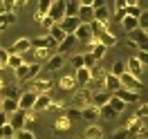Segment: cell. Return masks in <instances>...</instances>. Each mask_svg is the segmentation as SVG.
Here are the masks:
<instances>
[{"instance_id": "obj_1", "label": "cell", "mask_w": 148, "mask_h": 139, "mask_svg": "<svg viewBox=\"0 0 148 139\" xmlns=\"http://www.w3.org/2000/svg\"><path fill=\"white\" fill-rule=\"evenodd\" d=\"M40 74V63H23L18 70H14L16 81H29V79H36Z\"/></svg>"}, {"instance_id": "obj_2", "label": "cell", "mask_w": 148, "mask_h": 139, "mask_svg": "<svg viewBox=\"0 0 148 139\" xmlns=\"http://www.w3.org/2000/svg\"><path fill=\"white\" fill-rule=\"evenodd\" d=\"M72 105H74V110H79V112L83 108H88V105H92V90L90 88H79L72 97Z\"/></svg>"}, {"instance_id": "obj_3", "label": "cell", "mask_w": 148, "mask_h": 139, "mask_svg": "<svg viewBox=\"0 0 148 139\" xmlns=\"http://www.w3.org/2000/svg\"><path fill=\"white\" fill-rule=\"evenodd\" d=\"M47 18L52 20L54 25H58V23L65 18V0H56V2H52V5H49Z\"/></svg>"}, {"instance_id": "obj_4", "label": "cell", "mask_w": 148, "mask_h": 139, "mask_svg": "<svg viewBox=\"0 0 148 139\" xmlns=\"http://www.w3.org/2000/svg\"><path fill=\"white\" fill-rule=\"evenodd\" d=\"M7 123L14 128V132L23 130L25 126H27V112H25V110H16L14 114H9V121H7Z\"/></svg>"}, {"instance_id": "obj_5", "label": "cell", "mask_w": 148, "mask_h": 139, "mask_svg": "<svg viewBox=\"0 0 148 139\" xmlns=\"http://www.w3.org/2000/svg\"><path fill=\"white\" fill-rule=\"evenodd\" d=\"M119 83H121L123 90H130V92H139V90H141V81L135 79V76H130L128 72H123V74L119 76Z\"/></svg>"}, {"instance_id": "obj_6", "label": "cell", "mask_w": 148, "mask_h": 139, "mask_svg": "<svg viewBox=\"0 0 148 139\" xmlns=\"http://www.w3.org/2000/svg\"><path fill=\"white\" fill-rule=\"evenodd\" d=\"M36 97H38V94L34 92V90H27V92H23V94L18 97V110L29 112L32 108H34V101H36Z\"/></svg>"}, {"instance_id": "obj_7", "label": "cell", "mask_w": 148, "mask_h": 139, "mask_svg": "<svg viewBox=\"0 0 148 139\" xmlns=\"http://www.w3.org/2000/svg\"><path fill=\"white\" fill-rule=\"evenodd\" d=\"M92 20H97V23H101V25H110V7L108 5H97L94 7V16H92Z\"/></svg>"}, {"instance_id": "obj_8", "label": "cell", "mask_w": 148, "mask_h": 139, "mask_svg": "<svg viewBox=\"0 0 148 139\" xmlns=\"http://www.w3.org/2000/svg\"><path fill=\"white\" fill-rule=\"evenodd\" d=\"M126 72H128L130 76H135V79H139V81H141V76H144V72H146V67L139 63L135 56H130L128 63H126Z\"/></svg>"}, {"instance_id": "obj_9", "label": "cell", "mask_w": 148, "mask_h": 139, "mask_svg": "<svg viewBox=\"0 0 148 139\" xmlns=\"http://www.w3.org/2000/svg\"><path fill=\"white\" fill-rule=\"evenodd\" d=\"M128 40L135 43L139 49H148V31H141V29H135L128 34Z\"/></svg>"}, {"instance_id": "obj_10", "label": "cell", "mask_w": 148, "mask_h": 139, "mask_svg": "<svg viewBox=\"0 0 148 139\" xmlns=\"http://www.w3.org/2000/svg\"><path fill=\"white\" fill-rule=\"evenodd\" d=\"M29 49H32V40H29V38H18V40L7 49V54H20V56H25Z\"/></svg>"}, {"instance_id": "obj_11", "label": "cell", "mask_w": 148, "mask_h": 139, "mask_svg": "<svg viewBox=\"0 0 148 139\" xmlns=\"http://www.w3.org/2000/svg\"><path fill=\"white\" fill-rule=\"evenodd\" d=\"M63 63H65V56L54 54V56H49V58L45 61V65H40V72H54V70H61Z\"/></svg>"}, {"instance_id": "obj_12", "label": "cell", "mask_w": 148, "mask_h": 139, "mask_svg": "<svg viewBox=\"0 0 148 139\" xmlns=\"http://www.w3.org/2000/svg\"><path fill=\"white\" fill-rule=\"evenodd\" d=\"M112 97H117V99H119L121 103H126V105H128V103H139V101H141L139 92H130V90H123V88H121V90H117Z\"/></svg>"}, {"instance_id": "obj_13", "label": "cell", "mask_w": 148, "mask_h": 139, "mask_svg": "<svg viewBox=\"0 0 148 139\" xmlns=\"http://www.w3.org/2000/svg\"><path fill=\"white\" fill-rule=\"evenodd\" d=\"M74 38H76V43H90V38H92V34H90V25H85V23H81L79 27H76V31L72 34Z\"/></svg>"}, {"instance_id": "obj_14", "label": "cell", "mask_w": 148, "mask_h": 139, "mask_svg": "<svg viewBox=\"0 0 148 139\" xmlns=\"http://www.w3.org/2000/svg\"><path fill=\"white\" fill-rule=\"evenodd\" d=\"M74 45H76V38H74V36H65L63 40L56 45V54H58V56H65L67 52H72V49H74Z\"/></svg>"}, {"instance_id": "obj_15", "label": "cell", "mask_w": 148, "mask_h": 139, "mask_svg": "<svg viewBox=\"0 0 148 139\" xmlns=\"http://www.w3.org/2000/svg\"><path fill=\"white\" fill-rule=\"evenodd\" d=\"M112 99L110 92H106V90H99V92H92V105L94 108H103V105H108Z\"/></svg>"}, {"instance_id": "obj_16", "label": "cell", "mask_w": 148, "mask_h": 139, "mask_svg": "<svg viewBox=\"0 0 148 139\" xmlns=\"http://www.w3.org/2000/svg\"><path fill=\"white\" fill-rule=\"evenodd\" d=\"M34 88H36V90H34L36 94H49V88H52V79H49V76H40V79H38V76H36V81H34Z\"/></svg>"}, {"instance_id": "obj_17", "label": "cell", "mask_w": 148, "mask_h": 139, "mask_svg": "<svg viewBox=\"0 0 148 139\" xmlns=\"http://www.w3.org/2000/svg\"><path fill=\"white\" fill-rule=\"evenodd\" d=\"M49 105H52V97L49 94H38L36 101H34V108H32V112H43V110H49Z\"/></svg>"}, {"instance_id": "obj_18", "label": "cell", "mask_w": 148, "mask_h": 139, "mask_svg": "<svg viewBox=\"0 0 148 139\" xmlns=\"http://www.w3.org/2000/svg\"><path fill=\"white\" fill-rule=\"evenodd\" d=\"M79 25H81V20H79V18H63L61 23H58V27L63 29L67 36H72L74 31H76V27H79Z\"/></svg>"}, {"instance_id": "obj_19", "label": "cell", "mask_w": 148, "mask_h": 139, "mask_svg": "<svg viewBox=\"0 0 148 139\" xmlns=\"http://www.w3.org/2000/svg\"><path fill=\"white\" fill-rule=\"evenodd\" d=\"M81 119H85L90 126H94L97 121H99V108H94V105H88L81 110Z\"/></svg>"}, {"instance_id": "obj_20", "label": "cell", "mask_w": 148, "mask_h": 139, "mask_svg": "<svg viewBox=\"0 0 148 139\" xmlns=\"http://www.w3.org/2000/svg\"><path fill=\"white\" fill-rule=\"evenodd\" d=\"M72 76H74L76 88H88V83H90V72H88V70H83V67H81V70H76Z\"/></svg>"}, {"instance_id": "obj_21", "label": "cell", "mask_w": 148, "mask_h": 139, "mask_svg": "<svg viewBox=\"0 0 148 139\" xmlns=\"http://www.w3.org/2000/svg\"><path fill=\"white\" fill-rule=\"evenodd\" d=\"M0 110L9 117V114H14L18 110V101H14V99H0Z\"/></svg>"}, {"instance_id": "obj_22", "label": "cell", "mask_w": 148, "mask_h": 139, "mask_svg": "<svg viewBox=\"0 0 148 139\" xmlns=\"http://www.w3.org/2000/svg\"><path fill=\"white\" fill-rule=\"evenodd\" d=\"M79 14V0H65V18H76Z\"/></svg>"}, {"instance_id": "obj_23", "label": "cell", "mask_w": 148, "mask_h": 139, "mask_svg": "<svg viewBox=\"0 0 148 139\" xmlns=\"http://www.w3.org/2000/svg\"><path fill=\"white\" fill-rule=\"evenodd\" d=\"M34 52V63H40V61H47L49 56H54V49H32Z\"/></svg>"}, {"instance_id": "obj_24", "label": "cell", "mask_w": 148, "mask_h": 139, "mask_svg": "<svg viewBox=\"0 0 148 139\" xmlns=\"http://www.w3.org/2000/svg\"><path fill=\"white\" fill-rule=\"evenodd\" d=\"M58 88H61V90H74V88H76V83H74V76H72V74L61 76V79H58Z\"/></svg>"}, {"instance_id": "obj_25", "label": "cell", "mask_w": 148, "mask_h": 139, "mask_svg": "<svg viewBox=\"0 0 148 139\" xmlns=\"http://www.w3.org/2000/svg\"><path fill=\"white\" fill-rule=\"evenodd\" d=\"M70 128H72V121L67 119L65 114H63V117H58L56 123H54V130H56V132H65V130H70Z\"/></svg>"}, {"instance_id": "obj_26", "label": "cell", "mask_w": 148, "mask_h": 139, "mask_svg": "<svg viewBox=\"0 0 148 139\" xmlns=\"http://www.w3.org/2000/svg\"><path fill=\"white\" fill-rule=\"evenodd\" d=\"M47 34H49V38H52V40H54L56 45H58V43H61V40H63V38H65V36H67V34H65L63 29L58 27V25H54V27L49 29V31H47Z\"/></svg>"}, {"instance_id": "obj_27", "label": "cell", "mask_w": 148, "mask_h": 139, "mask_svg": "<svg viewBox=\"0 0 148 139\" xmlns=\"http://www.w3.org/2000/svg\"><path fill=\"white\" fill-rule=\"evenodd\" d=\"M99 43H101V45L106 47V49H110V47H114V45H117V36H114L112 31H108V34H103V36L99 38Z\"/></svg>"}, {"instance_id": "obj_28", "label": "cell", "mask_w": 148, "mask_h": 139, "mask_svg": "<svg viewBox=\"0 0 148 139\" xmlns=\"http://www.w3.org/2000/svg\"><path fill=\"white\" fill-rule=\"evenodd\" d=\"M23 63H25V56L20 54H9V58H7V67H11V70H18Z\"/></svg>"}, {"instance_id": "obj_29", "label": "cell", "mask_w": 148, "mask_h": 139, "mask_svg": "<svg viewBox=\"0 0 148 139\" xmlns=\"http://www.w3.org/2000/svg\"><path fill=\"white\" fill-rule=\"evenodd\" d=\"M85 139H103V130L99 126H88L85 128Z\"/></svg>"}, {"instance_id": "obj_30", "label": "cell", "mask_w": 148, "mask_h": 139, "mask_svg": "<svg viewBox=\"0 0 148 139\" xmlns=\"http://www.w3.org/2000/svg\"><path fill=\"white\" fill-rule=\"evenodd\" d=\"M16 14H9V11H5V14H0V29H5L7 25H14L16 23Z\"/></svg>"}, {"instance_id": "obj_31", "label": "cell", "mask_w": 148, "mask_h": 139, "mask_svg": "<svg viewBox=\"0 0 148 139\" xmlns=\"http://www.w3.org/2000/svg\"><path fill=\"white\" fill-rule=\"evenodd\" d=\"M121 25H123V29H126V34H130V31H135V29H137V18L123 16V18H121Z\"/></svg>"}, {"instance_id": "obj_32", "label": "cell", "mask_w": 148, "mask_h": 139, "mask_svg": "<svg viewBox=\"0 0 148 139\" xmlns=\"http://www.w3.org/2000/svg\"><path fill=\"white\" fill-rule=\"evenodd\" d=\"M123 72H126V61H114V65H112V70L108 72V74H112V76H117V79H119Z\"/></svg>"}, {"instance_id": "obj_33", "label": "cell", "mask_w": 148, "mask_h": 139, "mask_svg": "<svg viewBox=\"0 0 148 139\" xmlns=\"http://www.w3.org/2000/svg\"><path fill=\"white\" fill-rule=\"evenodd\" d=\"M106 52H108V49H106V47H103L101 43H97V45L92 47V52H90V54H92V58L97 61V63H99V61H101L103 56H106Z\"/></svg>"}, {"instance_id": "obj_34", "label": "cell", "mask_w": 148, "mask_h": 139, "mask_svg": "<svg viewBox=\"0 0 148 139\" xmlns=\"http://www.w3.org/2000/svg\"><path fill=\"white\" fill-rule=\"evenodd\" d=\"M108 105H110V110L114 112V114H121V112L126 110V103H121L119 99H117V97H112V99H110V103H108Z\"/></svg>"}, {"instance_id": "obj_35", "label": "cell", "mask_w": 148, "mask_h": 139, "mask_svg": "<svg viewBox=\"0 0 148 139\" xmlns=\"http://www.w3.org/2000/svg\"><path fill=\"white\" fill-rule=\"evenodd\" d=\"M117 114L110 110V105H103V108H99V119H114Z\"/></svg>"}, {"instance_id": "obj_36", "label": "cell", "mask_w": 148, "mask_h": 139, "mask_svg": "<svg viewBox=\"0 0 148 139\" xmlns=\"http://www.w3.org/2000/svg\"><path fill=\"white\" fill-rule=\"evenodd\" d=\"M16 132H14V128H11L9 123H5V126H0V139H9L14 137Z\"/></svg>"}, {"instance_id": "obj_37", "label": "cell", "mask_w": 148, "mask_h": 139, "mask_svg": "<svg viewBox=\"0 0 148 139\" xmlns=\"http://www.w3.org/2000/svg\"><path fill=\"white\" fill-rule=\"evenodd\" d=\"M14 139H36V135L32 132V130H27V128H23V130H18L16 135H14Z\"/></svg>"}, {"instance_id": "obj_38", "label": "cell", "mask_w": 148, "mask_h": 139, "mask_svg": "<svg viewBox=\"0 0 148 139\" xmlns=\"http://www.w3.org/2000/svg\"><path fill=\"white\" fill-rule=\"evenodd\" d=\"M110 139H132V137H130V132L126 128H119V130H114L110 135Z\"/></svg>"}, {"instance_id": "obj_39", "label": "cell", "mask_w": 148, "mask_h": 139, "mask_svg": "<svg viewBox=\"0 0 148 139\" xmlns=\"http://www.w3.org/2000/svg\"><path fill=\"white\" fill-rule=\"evenodd\" d=\"M49 5H52V2H49V0H40V2H38V16H47V11H49Z\"/></svg>"}, {"instance_id": "obj_40", "label": "cell", "mask_w": 148, "mask_h": 139, "mask_svg": "<svg viewBox=\"0 0 148 139\" xmlns=\"http://www.w3.org/2000/svg\"><path fill=\"white\" fill-rule=\"evenodd\" d=\"M72 67H74V72L83 67V54H74L72 56Z\"/></svg>"}, {"instance_id": "obj_41", "label": "cell", "mask_w": 148, "mask_h": 139, "mask_svg": "<svg viewBox=\"0 0 148 139\" xmlns=\"http://www.w3.org/2000/svg\"><path fill=\"white\" fill-rule=\"evenodd\" d=\"M135 58H137L139 63H141L144 67H146V63H148V49H139L137 54H135Z\"/></svg>"}, {"instance_id": "obj_42", "label": "cell", "mask_w": 148, "mask_h": 139, "mask_svg": "<svg viewBox=\"0 0 148 139\" xmlns=\"http://www.w3.org/2000/svg\"><path fill=\"white\" fill-rule=\"evenodd\" d=\"M135 117H137V119H146L148 117V105H139L137 112H135Z\"/></svg>"}, {"instance_id": "obj_43", "label": "cell", "mask_w": 148, "mask_h": 139, "mask_svg": "<svg viewBox=\"0 0 148 139\" xmlns=\"http://www.w3.org/2000/svg\"><path fill=\"white\" fill-rule=\"evenodd\" d=\"M38 25H40V27L45 29V31H49V29L54 27V23H52V20L47 18V16H45V18H43V20H40V23H38Z\"/></svg>"}, {"instance_id": "obj_44", "label": "cell", "mask_w": 148, "mask_h": 139, "mask_svg": "<svg viewBox=\"0 0 148 139\" xmlns=\"http://www.w3.org/2000/svg\"><path fill=\"white\" fill-rule=\"evenodd\" d=\"M7 58H9L7 49H0V70H2V67H7Z\"/></svg>"}, {"instance_id": "obj_45", "label": "cell", "mask_w": 148, "mask_h": 139, "mask_svg": "<svg viewBox=\"0 0 148 139\" xmlns=\"http://www.w3.org/2000/svg\"><path fill=\"white\" fill-rule=\"evenodd\" d=\"M65 117H67V119H70V121H74V119H79V117H81V112H79V110H74V108H70Z\"/></svg>"}, {"instance_id": "obj_46", "label": "cell", "mask_w": 148, "mask_h": 139, "mask_svg": "<svg viewBox=\"0 0 148 139\" xmlns=\"http://www.w3.org/2000/svg\"><path fill=\"white\" fill-rule=\"evenodd\" d=\"M63 108H65V103L63 101H52V105H49V110H63Z\"/></svg>"}, {"instance_id": "obj_47", "label": "cell", "mask_w": 148, "mask_h": 139, "mask_svg": "<svg viewBox=\"0 0 148 139\" xmlns=\"http://www.w3.org/2000/svg\"><path fill=\"white\" fill-rule=\"evenodd\" d=\"M114 9H126V0H117L114 2Z\"/></svg>"}, {"instance_id": "obj_48", "label": "cell", "mask_w": 148, "mask_h": 139, "mask_svg": "<svg viewBox=\"0 0 148 139\" xmlns=\"http://www.w3.org/2000/svg\"><path fill=\"white\" fill-rule=\"evenodd\" d=\"M7 121H9V117H7V114H5V112L0 110V126H5V123H7Z\"/></svg>"}, {"instance_id": "obj_49", "label": "cell", "mask_w": 148, "mask_h": 139, "mask_svg": "<svg viewBox=\"0 0 148 139\" xmlns=\"http://www.w3.org/2000/svg\"><path fill=\"white\" fill-rule=\"evenodd\" d=\"M2 88H5V83H2V76H0V90H2Z\"/></svg>"}, {"instance_id": "obj_50", "label": "cell", "mask_w": 148, "mask_h": 139, "mask_svg": "<svg viewBox=\"0 0 148 139\" xmlns=\"http://www.w3.org/2000/svg\"><path fill=\"white\" fill-rule=\"evenodd\" d=\"M9 139H14V137H9Z\"/></svg>"}]
</instances>
